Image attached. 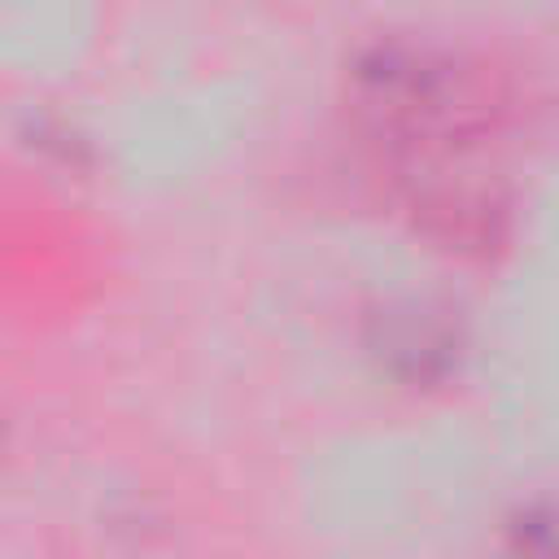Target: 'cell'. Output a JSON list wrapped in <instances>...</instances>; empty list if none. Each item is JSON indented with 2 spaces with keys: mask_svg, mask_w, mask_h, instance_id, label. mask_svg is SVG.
<instances>
[]
</instances>
